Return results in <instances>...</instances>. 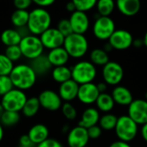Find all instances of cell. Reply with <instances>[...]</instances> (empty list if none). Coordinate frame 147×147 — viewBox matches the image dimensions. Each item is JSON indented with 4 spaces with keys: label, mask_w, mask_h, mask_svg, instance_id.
Masks as SVG:
<instances>
[{
    "label": "cell",
    "mask_w": 147,
    "mask_h": 147,
    "mask_svg": "<svg viewBox=\"0 0 147 147\" xmlns=\"http://www.w3.org/2000/svg\"><path fill=\"white\" fill-rule=\"evenodd\" d=\"M37 77L30 65L27 64H18L15 65L9 74L14 88L23 91L28 90L34 86Z\"/></svg>",
    "instance_id": "obj_1"
},
{
    "label": "cell",
    "mask_w": 147,
    "mask_h": 147,
    "mask_svg": "<svg viewBox=\"0 0 147 147\" xmlns=\"http://www.w3.org/2000/svg\"><path fill=\"white\" fill-rule=\"evenodd\" d=\"M52 17L45 8H34L29 12L28 28L31 34L40 36L43 32L51 28Z\"/></svg>",
    "instance_id": "obj_2"
},
{
    "label": "cell",
    "mask_w": 147,
    "mask_h": 147,
    "mask_svg": "<svg viewBox=\"0 0 147 147\" xmlns=\"http://www.w3.org/2000/svg\"><path fill=\"white\" fill-rule=\"evenodd\" d=\"M63 47L68 53L70 58L80 59L88 52L89 43L84 34L72 33L65 38Z\"/></svg>",
    "instance_id": "obj_3"
},
{
    "label": "cell",
    "mask_w": 147,
    "mask_h": 147,
    "mask_svg": "<svg viewBox=\"0 0 147 147\" xmlns=\"http://www.w3.org/2000/svg\"><path fill=\"white\" fill-rule=\"evenodd\" d=\"M71 79L79 85L93 83L96 77V68L90 61L82 60L76 63L71 68Z\"/></svg>",
    "instance_id": "obj_4"
},
{
    "label": "cell",
    "mask_w": 147,
    "mask_h": 147,
    "mask_svg": "<svg viewBox=\"0 0 147 147\" xmlns=\"http://www.w3.org/2000/svg\"><path fill=\"white\" fill-rule=\"evenodd\" d=\"M138 124L128 115H121L118 117V121L115 128V134L119 140L131 142L138 134Z\"/></svg>",
    "instance_id": "obj_5"
},
{
    "label": "cell",
    "mask_w": 147,
    "mask_h": 147,
    "mask_svg": "<svg viewBox=\"0 0 147 147\" xmlns=\"http://www.w3.org/2000/svg\"><path fill=\"white\" fill-rule=\"evenodd\" d=\"M19 47L22 51V57L29 60L40 56L44 52V47L40 36L31 34L22 37Z\"/></svg>",
    "instance_id": "obj_6"
},
{
    "label": "cell",
    "mask_w": 147,
    "mask_h": 147,
    "mask_svg": "<svg viewBox=\"0 0 147 147\" xmlns=\"http://www.w3.org/2000/svg\"><path fill=\"white\" fill-rule=\"evenodd\" d=\"M28 98L25 91L13 88L10 91L2 96L0 102L4 110L20 113Z\"/></svg>",
    "instance_id": "obj_7"
},
{
    "label": "cell",
    "mask_w": 147,
    "mask_h": 147,
    "mask_svg": "<svg viewBox=\"0 0 147 147\" xmlns=\"http://www.w3.org/2000/svg\"><path fill=\"white\" fill-rule=\"evenodd\" d=\"M115 24L110 16H100L93 25V33L96 38L102 40H109L115 31Z\"/></svg>",
    "instance_id": "obj_8"
},
{
    "label": "cell",
    "mask_w": 147,
    "mask_h": 147,
    "mask_svg": "<svg viewBox=\"0 0 147 147\" xmlns=\"http://www.w3.org/2000/svg\"><path fill=\"white\" fill-rule=\"evenodd\" d=\"M102 78L108 85L117 86L122 81L124 71L122 66L115 61H109L102 66Z\"/></svg>",
    "instance_id": "obj_9"
},
{
    "label": "cell",
    "mask_w": 147,
    "mask_h": 147,
    "mask_svg": "<svg viewBox=\"0 0 147 147\" xmlns=\"http://www.w3.org/2000/svg\"><path fill=\"white\" fill-rule=\"evenodd\" d=\"M38 99L40 107L51 112H54L60 109L63 104V101L59 96V93L53 90H42L39 94Z\"/></svg>",
    "instance_id": "obj_10"
},
{
    "label": "cell",
    "mask_w": 147,
    "mask_h": 147,
    "mask_svg": "<svg viewBox=\"0 0 147 147\" xmlns=\"http://www.w3.org/2000/svg\"><path fill=\"white\" fill-rule=\"evenodd\" d=\"M138 125L147 123V100L135 99L128 106V115Z\"/></svg>",
    "instance_id": "obj_11"
},
{
    "label": "cell",
    "mask_w": 147,
    "mask_h": 147,
    "mask_svg": "<svg viewBox=\"0 0 147 147\" xmlns=\"http://www.w3.org/2000/svg\"><path fill=\"white\" fill-rule=\"evenodd\" d=\"M65 36L58 30L57 28H49L40 35L44 48L52 50L57 47H63Z\"/></svg>",
    "instance_id": "obj_12"
},
{
    "label": "cell",
    "mask_w": 147,
    "mask_h": 147,
    "mask_svg": "<svg viewBox=\"0 0 147 147\" xmlns=\"http://www.w3.org/2000/svg\"><path fill=\"white\" fill-rule=\"evenodd\" d=\"M134 37L132 34L125 29H118L114 32L109 39V43L112 46L113 49L122 51L129 48L134 43Z\"/></svg>",
    "instance_id": "obj_13"
},
{
    "label": "cell",
    "mask_w": 147,
    "mask_h": 147,
    "mask_svg": "<svg viewBox=\"0 0 147 147\" xmlns=\"http://www.w3.org/2000/svg\"><path fill=\"white\" fill-rule=\"evenodd\" d=\"M89 140L88 130L78 125L70 129L67 134V145L69 147H86Z\"/></svg>",
    "instance_id": "obj_14"
},
{
    "label": "cell",
    "mask_w": 147,
    "mask_h": 147,
    "mask_svg": "<svg viewBox=\"0 0 147 147\" xmlns=\"http://www.w3.org/2000/svg\"><path fill=\"white\" fill-rule=\"evenodd\" d=\"M99 95L100 92L97 89L96 84L94 83H88L79 85L77 98L83 104L90 105L96 103Z\"/></svg>",
    "instance_id": "obj_15"
},
{
    "label": "cell",
    "mask_w": 147,
    "mask_h": 147,
    "mask_svg": "<svg viewBox=\"0 0 147 147\" xmlns=\"http://www.w3.org/2000/svg\"><path fill=\"white\" fill-rule=\"evenodd\" d=\"M73 33L84 34L90 28V19L86 12L76 10L69 18Z\"/></svg>",
    "instance_id": "obj_16"
},
{
    "label": "cell",
    "mask_w": 147,
    "mask_h": 147,
    "mask_svg": "<svg viewBox=\"0 0 147 147\" xmlns=\"http://www.w3.org/2000/svg\"><path fill=\"white\" fill-rule=\"evenodd\" d=\"M79 84L73 79H70L60 84L59 88V95L65 102H71L78 97Z\"/></svg>",
    "instance_id": "obj_17"
},
{
    "label": "cell",
    "mask_w": 147,
    "mask_h": 147,
    "mask_svg": "<svg viewBox=\"0 0 147 147\" xmlns=\"http://www.w3.org/2000/svg\"><path fill=\"white\" fill-rule=\"evenodd\" d=\"M111 96L115 102L121 106H129L134 100L132 92L127 87L121 85L115 86L112 90Z\"/></svg>",
    "instance_id": "obj_18"
},
{
    "label": "cell",
    "mask_w": 147,
    "mask_h": 147,
    "mask_svg": "<svg viewBox=\"0 0 147 147\" xmlns=\"http://www.w3.org/2000/svg\"><path fill=\"white\" fill-rule=\"evenodd\" d=\"M28 135L32 143L37 146L49 138V129L46 125L38 123L30 127Z\"/></svg>",
    "instance_id": "obj_19"
},
{
    "label": "cell",
    "mask_w": 147,
    "mask_h": 147,
    "mask_svg": "<svg viewBox=\"0 0 147 147\" xmlns=\"http://www.w3.org/2000/svg\"><path fill=\"white\" fill-rule=\"evenodd\" d=\"M118 10L126 16H134L140 10V0H116Z\"/></svg>",
    "instance_id": "obj_20"
},
{
    "label": "cell",
    "mask_w": 147,
    "mask_h": 147,
    "mask_svg": "<svg viewBox=\"0 0 147 147\" xmlns=\"http://www.w3.org/2000/svg\"><path fill=\"white\" fill-rule=\"evenodd\" d=\"M100 117H101L100 113L97 109L92 108V107L88 108L83 112L78 125L88 129L90 127L97 125L99 122Z\"/></svg>",
    "instance_id": "obj_21"
},
{
    "label": "cell",
    "mask_w": 147,
    "mask_h": 147,
    "mask_svg": "<svg viewBox=\"0 0 147 147\" xmlns=\"http://www.w3.org/2000/svg\"><path fill=\"white\" fill-rule=\"evenodd\" d=\"M47 56L53 67L65 65L70 59V56L66 52V50L64 48V47L49 50Z\"/></svg>",
    "instance_id": "obj_22"
},
{
    "label": "cell",
    "mask_w": 147,
    "mask_h": 147,
    "mask_svg": "<svg viewBox=\"0 0 147 147\" xmlns=\"http://www.w3.org/2000/svg\"><path fill=\"white\" fill-rule=\"evenodd\" d=\"M29 65L37 76H44L53 69V65L48 60L47 56L45 54H41L40 56L30 60Z\"/></svg>",
    "instance_id": "obj_23"
},
{
    "label": "cell",
    "mask_w": 147,
    "mask_h": 147,
    "mask_svg": "<svg viewBox=\"0 0 147 147\" xmlns=\"http://www.w3.org/2000/svg\"><path fill=\"white\" fill-rule=\"evenodd\" d=\"M22 39V36L21 34L17 29L14 28H7L3 30L0 35V40L5 47L19 45Z\"/></svg>",
    "instance_id": "obj_24"
},
{
    "label": "cell",
    "mask_w": 147,
    "mask_h": 147,
    "mask_svg": "<svg viewBox=\"0 0 147 147\" xmlns=\"http://www.w3.org/2000/svg\"><path fill=\"white\" fill-rule=\"evenodd\" d=\"M96 109L103 113H109L115 105V102L111 96L108 93H101L96 102Z\"/></svg>",
    "instance_id": "obj_25"
},
{
    "label": "cell",
    "mask_w": 147,
    "mask_h": 147,
    "mask_svg": "<svg viewBox=\"0 0 147 147\" xmlns=\"http://www.w3.org/2000/svg\"><path fill=\"white\" fill-rule=\"evenodd\" d=\"M51 71L53 79L59 84L71 79V69L66 65L53 67Z\"/></svg>",
    "instance_id": "obj_26"
},
{
    "label": "cell",
    "mask_w": 147,
    "mask_h": 147,
    "mask_svg": "<svg viewBox=\"0 0 147 147\" xmlns=\"http://www.w3.org/2000/svg\"><path fill=\"white\" fill-rule=\"evenodd\" d=\"M40 108L38 96H31L28 98L21 112L25 117L31 118L38 114Z\"/></svg>",
    "instance_id": "obj_27"
},
{
    "label": "cell",
    "mask_w": 147,
    "mask_h": 147,
    "mask_svg": "<svg viewBox=\"0 0 147 147\" xmlns=\"http://www.w3.org/2000/svg\"><path fill=\"white\" fill-rule=\"evenodd\" d=\"M29 12L26 9H16L11 14L10 22L16 28H22L28 25Z\"/></svg>",
    "instance_id": "obj_28"
},
{
    "label": "cell",
    "mask_w": 147,
    "mask_h": 147,
    "mask_svg": "<svg viewBox=\"0 0 147 147\" xmlns=\"http://www.w3.org/2000/svg\"><path fill=\"white\" fill-rule=\"evenodd\" d=\"M90 61L98 66H104L106 64L109 62V57L108 53L104 49L96 48L91 51L90 54Z\"/></svg>",
    "instance_id": "obj_29"
},
{
    "label": "cell",
    "mask_w": 147,
    "mask_h": 147,
    "mask_svg": "<svg viewBox=\"0 0 147 147\" xmlns=\"http://www.w3.org/2000/svg\"><path fill=\"white\" fill-rule=\"evenodd\" d=\"M21 120V115L19 112L4 110L3 115L0 118L1 124L5 127H11L16 126Z\"/></svg>",
    "instance_id": "obj_30"
},
{
    "label": "cell",
    "mask_w": 147,
    "mask_h": 147,
    "mask_svg": "<svg viewBox=\"0 0 147 147\" xmlns=\"http://www.w3.org/2000/svg\"><path fill=\"white\" fill-rule=\"evenodd\" d=\"M117 121H118V117L116 115L110 113H106L100 117L98 123L102 130L111 131V130H115Z\"/></svg>",
    "instance_id": "obj_31"
},
{
    "label": "cell",
    "mask_w": 147,
    "mask_h": 147,
    "mask_svg": "<svg viewBox=\"0 0 147 147\" xmlns=\"http://www.w3.org/2000/svg\"><path fill=\"white\" fill-rule=\"evenodd\" d=\"M98 14L102 16H109L116 7L114 0H97L96 5Z\"/></svg>",
    "instance_id": "obj_32"
},
{
    "label": "cell",
    "mask_w": 147,
    "mask_h": 147,
    "mask_svg": "<svg viewBox=\"0 0 147 147\" xmlns=\"http://www.w3.org/2000/svg\"><path fill=\"white\" fill-rule=\"evenodd\" d=\"M14 66V62L4 53H0V76H9Z\"/></svg>",
    "instance_id": "obj_33"
},
{
    "label": "cell",
    "mask_w": 147,
    "mask_h": 147,
    "mask_svg": "<svg viewBox=\"0 0 147 147\" xmlns=\"http://www.w3.org/2000/svg\"><path fill=\"white\" fill-rule=\"evenodd\" d=\"M4 54H5L12 62H16V61H18V60L22 57V51H21V49H20L19 45L6 47L5 51H4Z\"/></svg>",
    "instance_id": "obj_34"
},
{
    "label": "cell",
    "mask_w": 147,
    "mask_h": 147,
    "mask_svg": "<svg viewBox=\"0 0 147 147\" xmlns=\"http://www.w3.org/2000/svg\"><path fill=\"white\" fill-rule=\"evenodd\" d=\"M60 109L63 115L69 121H73L78 116V111L71 102H64Z\"/></svg>",
    "instance_id": "obj_35"
},
{
    "label": "cell",
    "mask_w": 147,
    "mask_h": 147,
    "mask_svg": "<svg viewBox=\"0 0 147 147\" xmlns=\"http://www.w3.org/2000/svg\"><path fill=\"white\" fill-rule=\"evenodd\" d=\"M76 6L77 10L87 12L93 9L97 3V0H71Z\"/></svg>",
    "instance_id": "obj_36"
},
{
    "label": "cell",
    "mask_w": 147,
    "mask_h": 147,
    "mask_svg": "<svg viewBox=\"0 0 147 147\" xmlns=\"http://www.w3.org/2000/svg\"><path fill=\"white\" fill-rule=\"evenodd\" d=\"M14 88L9 76H0V96H4Z\"/></svg>",
    "instance_id": "obj_37"
},
{
    "label": "cell",
    "mask_w": 147,
    "mask_h": 147,
    "mask_svg": "<svg viewBox=\"0 0 147 147\" xmlns=\"http://www.w3.org/2000/svg\"><path fill=\"white\" fill-rule=\"evenodd\" d=\"M57 28L65 37H66V36H68L73 33L70 20L67 18L61 19L57 25Z\"/></svg>",
    "instance_id": "obj_38"
},
{
    "label": "cell",
    "mask_w": 147,
    "mask_h": 147,
    "mask_svg": "<svg viewBox=\"0 0 147 147\" xmlns=\"http://www.w3.org/2000/svg\"><path fill=\"white\" fill-rule=\"evenodd\" d=\"M87 130H88V134H89L90 140V139L96 140V139L100 138L102 134V129L100 127L99 125H95L93 127H90Z\"/></svg>",
    "instance_id": "obj_39"
},
{
    "label": "cell",
    "mask_w": 147,
    "mask_h": 147,
    "mask_svg": "<svg viewBox=\"0 0 147 147\" xmlns=\"http://www.w3.org/2000/svg\"><path fill=\"white\" fill-rule=\"evenodd\" d=\"M13 3L16 9L28 10V9L33 3V1L32 0H13Z\"/></svg>",
    "instance_id": "obj_40"
},
{
    "label": "cell",
    "mask_w": 147,
    "mask_h": 147,
    "mask_svg": "<svg viewBox=\"0 0 147 147\" xmlns=\"http://www.w3.org/2000/svg\"><path fill=\"white\" fill-rule=\"evenodd\" d=\"M36 147H63V146L59 140H57L55 139L48 138L42 143L37 145Z\"/></svg>",
    "instance_id": "obj_41"
},
{
    "label": "cell",
    "mask_w": 147,
    "mask_h": 147,
    "mask_svg": "<svg viewBox=\"0 0 147 147\" xmlns=\"http://www.w3.org/2000/svg\"><path fill=\"white\" fill-rule=\"evenodd\" d=\"M19 146H35L32 143L30 138L28 137V134H23L19 138Z\"/></svg>",
    "instance_id": "obj_42"
},
{
    "label": "cell",
    "mask_w": 147,
    "mask_h": 147,
    "mask_svg": "<svg viewBox=\"0 0 147 147\" xmlns=\"http://www.w3.org/2000/svg\"><path fill=\"white\" fill-rule=\"evenodd\" d=\"M34 4H36L40 8H46L53 5L56 0H32Z\"/></svg>",
    "instance_id": "obj_43"
},
{
    "label": "cell",
    "mask_w": 147,
    "mask_h": 147,
    "mask_svg": "<svg viewBox=\"0 0 147 147\" xmlns=\"http://www.w3.org/2000/svg\"><path fill=\"white\" fill-rule=\"evenodd\" d=\"M109 147H132L128 142H125V141H122V140H117V141H115L113 142Z\"/></svg>",
    "instance_id": "obj_44"
},
{
    "label": "cell",
    "mask_w": 147,
    "mask_h": 147,
    "mask_svg": "<svg viewBox=\"0 0 147 147\" xmlns=\"http://www.w3.org/2000/svg\"><path fill=\"white\" fill-rule=\"evenodd\" d=\"M96 86H97V89H98L100 94L101 93H105L106 90H107V88H108V84L104 81L103 82H101V83H98L96 84Z\"/></svg>",
    "instance_id": "obj_45"
},
{
    "label": "cell",
    "mask_w": 147,
    "mask_h": 147,
    "mask_svg": "<svg viewBox=\"0 0 147 147\" xmlns=\"http://www.w3.org/2000/svg\"><path fill=\"white\" fill-rule=\"evenodd\" d=\"M65 9H66V10H67V11L71 12V13H73L74 11H76V10H77V9H76V6H75V4L73 3V2H72L71 0L66 3V5H65Z\"/></svg>",
    "instance_id": "obj_46"
},
{
    "label": "cell",
    "mask_w": 147,
    "mask_h": 147,
    "mask_svg": "<svg viewBox=\"0 0 147 147\" xmlns=\"http://www.w3.org/2000/svg\"><path fill=\"white\" fill-rule=\"evenodd\" d=\"M141 136L143 140L147 143V123L143 125L141 127Z\"/></svg>",
    "instance_id": "obj_47"
},
{
    "label": "cell",
    "mask_w": 147,
    "mask_h": 147,
    "mask_svg": "<svg viewBox=\"0 0 147 147\" xmlns=\"http://www.w3.org/2000/svg\"><path fill=\"white\" fill-rule=\"evenodd\" d=\"M133 45L134 47H140V46H144V41H143V40L137 39V40H134Z\"/></svg>",
    "instance_id": "obj_48"
},
{
    "label": "cell",
    "mask_w": 147,
    "mask_h": 147,
    "mask_svg": "<svg viewBox=\"0 0 147 147\" xmlns=\"http://www.w3.org/2000/svg\"><path fill=\"white\" fill-rule=\"evenodd\" d=\"M3 135H4V130H3V126L1 124L0 122V142L3 140Z\"/></svg>",
    "instance_id": "obj_49"
},
{
    "label": "cell",
    "mask_w": 147,
    "mask_h": 147,
    "mask_svg": "<svg viewBox=\"0 0 147 147\" xmlns=\"http://www.w3.org/2000/svg\"><path fill=\"white\" fill-rule=\"evenodd\" d=\"M143 41H144V46H146L147 47V31L146 33L145 34V36L143 38Z\"/></svg>",
    "instance_id": "obj_50"
},
{
    "label": "cell",
    "mask_w": 147,
    "mask_h": 147,
    "mask_svg": "<svg viewBox=\"0 0 147 147\" xmlns=\"http://www.w3.org/2000/svg\"><path fill=\"white\" fill-rule=\"evenodd\" d=\"M3 112H4V109H3V107L2 106L1 102H0V118H1V116L3 115Z\"/></svg>",
    "instance_id": "obj_51"
},
{
    "label": "cell",
    "mask_w": 147,
    "mask_h": 147,
    "mask_svg": "<svg viewBox=\"0 0 147 147\" xmlns=\"http://www.w3.org/2000/svg\"><path fill=\"white\" fill-rule=\"evenodd\" d=\"M145 99H146V100H147V91L146 92V94H145Z\"/></svg>",
    "instance_id": "obj_52"
},
{
    "label": "cell",
    "mask_w": 147,
    "mask_h": 147,
    "mask_svg": "<svg viewBox=\"0 0 147 147\" xmlns=\"http://www.w3.org/2000/svg\"><path fill=\"white\" fill-rule=\"evenodd\" d=\"M19 147H36V146H19Z\"/></svg>",
    "instance_id": "obj_53"
}]
</instances>
